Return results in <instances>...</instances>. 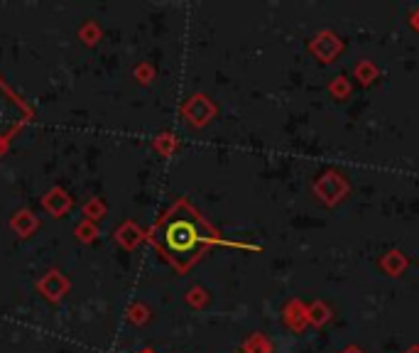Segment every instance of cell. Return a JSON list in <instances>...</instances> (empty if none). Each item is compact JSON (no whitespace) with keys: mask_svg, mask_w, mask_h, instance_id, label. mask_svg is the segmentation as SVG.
Wrapping results in <instances>:
<instances>
[{"mask_svg":"<svg viewBox=\"0 0 419 353\" xmlns=\"http://www.w3.org/2000/svg\"><path fill=\"white\" fill-rule=\"evenodd\" d=\"M209 238L211 231L186 204H177L172 211H167V216L152 229L150 236L160 253L177 268H186L204 250Z\"/></svg>","mask_w":419,"mask_h":353,"instance_id":"obj_1","label":"cell"},{"mask_svg":"<svg viewBox=\"0 0 419 353\" xmlns=\"http://www.w3.org/2000/svg\"><path fill=\"white\" fill-rule=\"evenodd\" d=\"M30 118V108L0 81V140H8Z\"/></svg>","mask_w":419,"mask_h":353,"instance_id":"obj_2","label":"cell"},{"mask_svg":"<svg viewBox=\"0 0 419 353\" xmlns=\"http://www.w3.org/2000/svg\"><path fill=\"white\" fill-rule=\"evenodd\" d=\"M145 353H150V351H145Z\"/></svg>","mask_w":419,"mask_h":353,"instance_id":"obj_3","label":"cell"}]
</instances>
